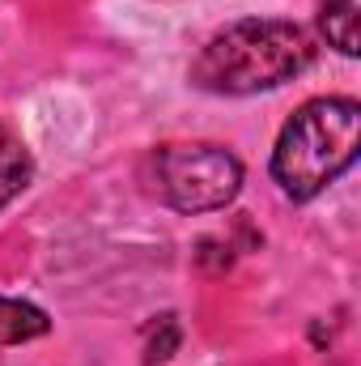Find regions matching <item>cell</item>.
<instances>
[{
  "label": "cell",
  "mask_w": 361,
  "mask_h": 366,
  "mask_svg": "<svg viewBox=\"0 0 361 366\" xmlns=\"http://www.w3.org/2000/svg\"><path fill=\"white\" fill-rule=\"evenodd\" d=\"M319 30L340 56L361 51V0H323L319 9Z\"/></svg>",
  "instance_id": "obj_4"
},
{
  "label": "cell",
  "mask_w": 361,
  "mask_h": 366,
  "mask_svg": "<svg viewBox=\"0 0 361 366\" xmlns=\"http://www.w3.org/2000/svg\"><path fill=\"white\" fill-rule=\"evenodd\" d=\"M310 60H315V39L298 21L243 17V21L217 30L200 47L187 77L204 94L247 98V94H264L293 81Z\"/></svg>",
  "instance_id": "obj_1"
},
{
  "label": "cell",
  "mask_w": 361,
  "mask_h": 366,
  "mask_svg": "<svg viewBox=\"0 0 361 366\" xmlns=\"http://www.w3.org/2000/svg\"><path fill=\"white\" fill-rule=\"evenodd\" d=\"M34 179V158H30V149L21 145V141H13V137H0V209L13 200V196H21L26 187Z\"/></svg>",
  "instance_id": "obj_6"
},
{
  "label": "cell",
  "mask_w": 361,
  "mask_h": 366,
  "mask_svg": "<svg viewBox=\"0 0 361 366\" xmlns=\"http://www.w3.org/2000/svg\"><path fill=\"white\" fill-rule=\"evenodd\" d=\"M153 175L162 200L179 213H217L243 192V162L208 141L162 145L153 154Z\"/></svg>",
  "instance_id": "obj_3"
},
{
  "label": "cell",
  "mask_w": 361,
  "mask_h": 366,
  "mask_svg": "<svg viewBox=\"0 0 361 366\" xmlns=\"http://www.w3.org/2000/svg\"><path fill=\"white\" fill-rule=\"evenodd\" d=\"M183 341V328L175 315H162L153 328H149V341H145V366H158V362H171L175 350Z\"/></svg>",
  "instance_id": "obj_7"
},
{
  "label": "cell",
  "mask_w": 361,
  "mask_h": 366,
  "mask_svg": "<svg viewBox=\"0 0 361 366\" xmlns=\"http://www.w3.org/2000/svg\"><path fill=\"white\" fill-rule=\"evenodd\" d=\"M361 149L357 98H310L280 128L272 149V179L289 200H315L340 179Z\"/></svg>",
  "instance_id": "obj_2"
},
{
  "label": "cell",
  "mask_w": 361,
  "mask_h": 366,
  "mask_svg": "<svg viewBox=\"0 0 361 366\" xmlns=\"http://www.w3.org/2000/svg\"><path fill=\"white\" fill-rule=\"evenodd\" d=\"M51 320L43 307L34 302H21V298H4L0 294V345H26V341H39L47 337Z\"/></svg>",
  "instance_id": "obj_5"
}]
</instances>
